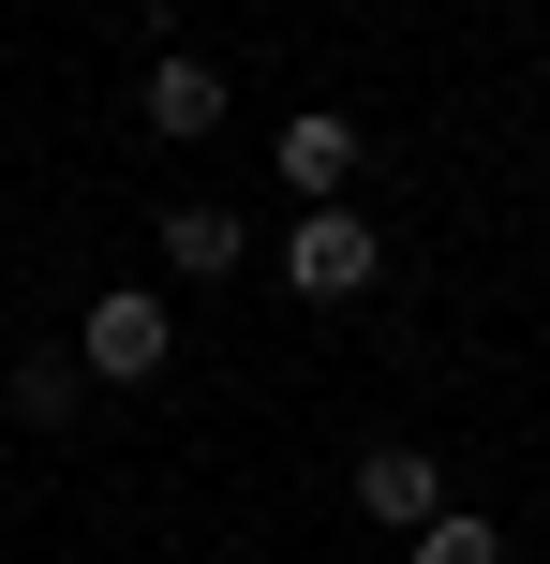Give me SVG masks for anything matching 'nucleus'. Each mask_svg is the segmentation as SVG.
Wrapping results in <instances>:
<instances>
[{"mask_svg":"<svg viewBox=\"0 0 550 564\" xmlns=\"http://www.w3.org/2000/svg\"><path fill=\"white\" fill-rule=\"evenodd\" d=\"M343 178H357V119H327V105H313V119H283V194H313V208H327Z\"/></svg>","mask_w":550,"mask_h":564,"instance_id":"obj_4","label":"nucleus"},{"mask_svg":"<svg viewBox=\"0 0 550 564\" xmlns=\"http://www.w3.org/2000/svg\"><path fill=\"white\" fill-rule=\"evenodd\" d=\"M164 312H149V282H105V297H89L75 312V371H89V387H149V371H164Z\"/></svg>","mask_w":550,"mask_h":564,"instance_id":"obj_1","label":"nucleus"},{"mask_svg":"<svg viewBox=\"0 0 550 564\" xmlns=\"http://www.w3.org/2000/svg\"><path fill=\"white\" fill-rule=\"evenodd\" d=\"M417 564H506V535L462 520V506H432V520H417Z\"/></svg>","mask_w":550,"mask_h":564,"instance_id":"obj_8","label":"nucleus"},{"mask_svg":"<svg viewBox=\"0 0 550 564\" xmlns=\"http://www.w3.org/2000/svg\"><path fill=\"white\" fill-rule=\"evenodd\" d=\"M164 253L194 268V282H224L238 268V208H164Z\"/></svg>","mask_w":550,"mask_h":564,"instance_id":"obj_6","label":"nucleus"},{"mask_svg":"<svg viewBox=\"0 0 550 564\" xmlns=\"http://www.w3.org/2000/svg\"><path fill=\"white\" fill-rule=\"evenodd\" d=\"M373 268H387V238L357 224V208H298V238H283V282H298V297H357Z\"/></svg>","mask_w":550,"mask_h":564,"instance_id":"obj_2","label":"nucleus"},{"mask_svg":"<svg viewBox=\"0 0 550 564\" xmlns=\"http://www.w3.org/2000/svg\"><path fill=\"white\" fill-rule=\"evenodd\" d=\"M75 401H89V371H75V357H15V416H30V431H60Z\"/></svg>","mask_w":550,"mask_h":564,"instance_id":"obj_7","label":"nucleus"},{"mask_svg":"<svg viewBox=\"0 0 550 564\" xmlns=\"http://www.w3.org/2000/svg\"><path fill=\"white\" fill-rule=\"evenodd\" d=\"M357 506H373L387 535H417V520L446 506V476H432V446H357Z\"/></svg>","mask_w":550,"mask_h":564,"instance_id":"obj_3","label":"nucleus"},{"mask_svg":"<svg viewBox=\"0 0 550 564\" xmlns=\"http://www.w3.org/2000/svg\"><path fill=\"white\" fill-rule=\"evenodd\" d=\"M224 119V75L208 59H149V134H208Z\"/></svg>","mask_w":550,"mask_h":564,"instance_id":"obj_5","label":"nucleus"}]
</instances>
